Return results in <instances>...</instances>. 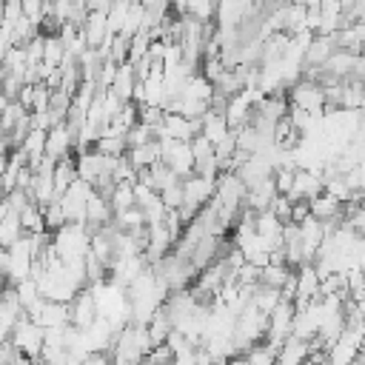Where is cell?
Returning a JSON list of instances; mask_svg holds the SVG:
<instances>
[{
    "instance_id": "cell-7",
    "label": "cell",
    "mask_w": 365,
    "mask_h": 365,
    "mask_svg": "<svg viewBox=\"0 0 365 365\" xmlns=\"http://www.w3.org/2000/svg\"><path fill=\"white\" fill-rule=\"evenodd\" d=\"M125 157H128V163L134 165V171L148 168L151 163L160 160V140H148V143H143V145H137V148H128Z\"/></svg>"
},
{
    "instance_id": "cell-4",
    "label": "cell",
    "mask_w": 365,
    "mask_h": 365,
    "mask_svg": "<svg viewBox=\"0 0 365 365\" xmlns=\"http://www.w3.org/2000/svg\"><path fill=\"white\" fill-rule=\"evenodd\" d=\"M97 317H100V311H97V299H94L91 288H80V291L68 299V325L86 331Z\"/></svg>"
},
{
    "instance_id": "cell-8",
    "label": "cell",
    "mask_w": 365,
    "mask_h": 365,
    "mask_svg": "<svg viewBox=\"0 0 365 365\" xmlns=\"http://www.w3.org/2000/svg\"><path fill=\"white\" fill-rule=\"evenodd\" d=\"M288 271H291V268L282 265V262H265V265H259V277H257V282L279 291V285H282V279L288 277Z\"/></svg>"
},
{
    "instance_id": "cell-5",
    "label": "cell",
    "mask_w": 365,
    "mask_h": 365,
    "mask_svg": "<svg viewBox=\"0 0 365 365\" xmlns=\"http://www.w3.org/2000/svg\"><path fill=\"white\" fill-rule=\"evenodd\" d=\"M305 356H308V339H299V336L288 334L279 342L277 354H274V365H299Z\"/></svg>"
},
{
    "instance_id": "cell-6",
    "label": "cell",
    "mask_w": 365,
    "mask_h": 365,
    "mask_svg": "<svg viewBox=\"0 0 365 365\" xmlns=\"http://www.w3.org/2000/svg\"><path fill=\"white\" fill-rule=\"evenodd\" d=\"M43 154H48V157H54V160L71 154V137H68V131H66L63 123H60V125H51V128L46 131V148H43Z\"/></svg>"
},
{
    "instance_id": "cell-11",
    "label": "cell",
    "mask_w": 365,
    "mask_h": 365,
    "mask_svg": "<svg viewBox=\"0 0 365 365\" xmlns=\"http://www.w3.org/2000/svg\"><path fill=\"white\" fill-rule=\"evenodd\" d=\"M40 211H43V225H46L48 231H57L60 225H66V214H63V208H60V200L43 202Z\"/></svg>"
},
{
    "instance_id": "cell-3",
    "label": "cell",
    "mask_w": 365,
    "mask_h": 365,
    "mask_svg": "<svg viewBox=\"0 0 365 365\" xmlns=\"http://www.w3.org/2000/svg\"><path fill=\"white\" fill-rule=\"evenodd\" d=\"M160 160L177 174V177H188L191 174V145L185 140H160Z\"/></svg>"
},
{
    "instance_id": "cell-14",
    "label": "cell",
    "mask_w": 365,
    "mask_h": 365,
    "mask_svg": "<svg viewBox=\"0 0 365 365\" xmlns=\"http://www.w3.org/2000/svg\"><path fill=\"white\" fill-rule=\"evenodd\" d=\"M157 194H160V202H163L165 211H177V208L182 205V180L174 182V185H165V188L157 191Z\"/></svg>"
},
{
    "instance_id": "cell-1",
    "label": "cell",
    "mask_w": 365,
    "mask_h": 365,
    "mask_svg": "<svg viewBox=\"0 0 365 365\" xmlns=\"http://www.w3.org/2000/svg\"><path fill=\"white\" fill-rule=\"evenodd\" d=\"M9 339L14 342V348L17 351H23L31 362L40 356V348H43V328L23 311L20 314V319L14 322V328H11V334H9Z\"/></svg>"
},
{
    "instance_id": "cell-12",
    "label": "cell",
    "mask_w": 365,
    "mask_h": 365,
    "mask_svg": "<svg viewBox=\"0 0 365 365\" xmlns=\"http://www.w3.org/2000/svg\"><path fill=\"white\" fill-rule=\"evenodd\" d=\"M20 234H23V228H20V217L9 211V214L0 220V245H3V248H9Z\"/></svg>"
},
{
    "instance_id": "cell-2",
    "label": "cell",
    "mask_w": 365,
    "mask_h": 365,
    "mask_svg": "<svg viewBox=\"0 0 365 365\" xmlns=\"http://www.w3.org/2000/svg\"><path fill=\"white\" fill-rule=\"evenodd\" d=\"M285 97H288V106L291 108H302V111H308L314 117L322 114V88L317 83H311V80H302V77L294 80L288 86Z\"/></svg>"
},
{
    "instance_id": "cell-10",
    "label": "cell",
    "mask_w": 365,
    "mask_h": 365,
    "mask_svg": "<svg viewBox=\"0 0 365 365\" xmlns=\"http://www.w3.org/2000/svg\"><path fill=\"white\" fill-rule=\"evenodd\" d=\"M274 354H277V351H274L271 345H265L262 339L242 351V356H245L248 365H274Z\"/></svg>"
},
{
    "instance_id": "cell-9",
    "label": "cell",
    "mask_w": 365,
    "mask_h": 365,
    "mask_svg": "<svg viewBox=\"0 0 365 365\" xmlns=\"http://www.w3.org/2000/svg\"><path fill=\"white\" fill-rule=\"evenodd\" d=\"M111 211H123V208H131L134 205V182L131 180H120L111 191V200H108Z\"/></svg>"
},
{
    "instance_id": "cell-13",
    "label": "cell",
    "mask_w": 365,
    "mask_h": 365,
    "mask_svg": "<svg viewBox=\"0 0 365 365\" xmlns=\"http://www.w3.org/2000/svg\"><path fill=\"white\" fill-rule=\"evenodd\" d=\"M0 365H31V359L17 351L9 336H0Z\"/></svg>"
}]
</instances>
